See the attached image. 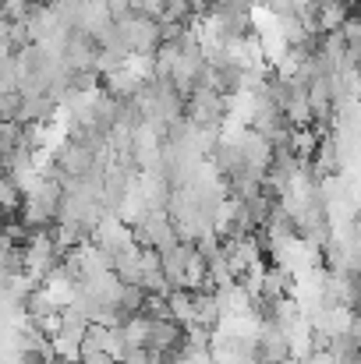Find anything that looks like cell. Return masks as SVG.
Listing matches in <instances>:
<instances>
[{"instance_id": "1", "label": "cell", "mask_w": 361, "mask_h": 364, "mask_svg": "<svg viewBox=\"0 0 361 364\" xmlns=\"http://www.w3.org/2000/svg\"><path fill=\"white\" fill-rule=\"evenodd\" d=\"M291 354H294V347H291V336L287 333H280L276 326H258V333H255V361L280 364V361H287Z\"/></svg>"}]
</instances>
